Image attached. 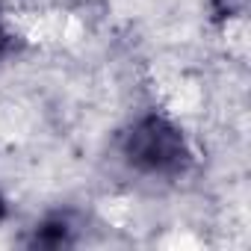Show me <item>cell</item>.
<instances>
[{
	"mask_svg": "<svg viewBox=\"0 0 251 251\" xmlns=\"http://www.w3.org/2000/svg\"><path fill=\"white\" fill-rule=\"evenodd\" d=\"M121 157L148 177H180L192 163L186 133L163 112L139 115L121 136Z\"/></svg>",
	"mask_w": 251,
	"mask_h": 251,
	"instance_id": "obj_1",
	"label": "cell"
},
{
	"mask_svg": "<svg viewBox=\"0 0 251 251\" xmlns=\"http://www.w3.org/2000/svg\"><path fill=\"white\" fill-rule=\"evenodd\" d=\"M71 225L65 216H50L36 227V245H48V248H59L71 242Z\"/></svg>",
	"mask_w": 251,
	"mask_h": 251,
	"instance_id": "obj_2",
	"label": "cell"
},
{
	"mask_svg": "<svg viewBox=\"0 0 251 251\" xmlns=\"http://www.w3.org/2000/svg\"><path fill=\"white\" fill-rule=\"evenodd\" d=\"M12 30H9V24H6V15H3V9H0V59H3L9 50H12Z\"/></svg>",
	"mask_w": 251,
	"mask_h": 251,
	"instance_id": "obj_3",
	"label": "cell"
},
{
	"mask_svg": "<svg viewBox=\"0 0 251 251\" xmlns=\"http://www.w3.org/2000/svg\"><path fill=\"white\" fill-rule=\"evenodd\" d=\"M3 219H6V198L0 195V222H3Z\"/></svg>",
	"mask_w": 251,
	"mask_h": 251,
	"instance_id": "obj_4",
	"label": "cell"
}]
</instances>
